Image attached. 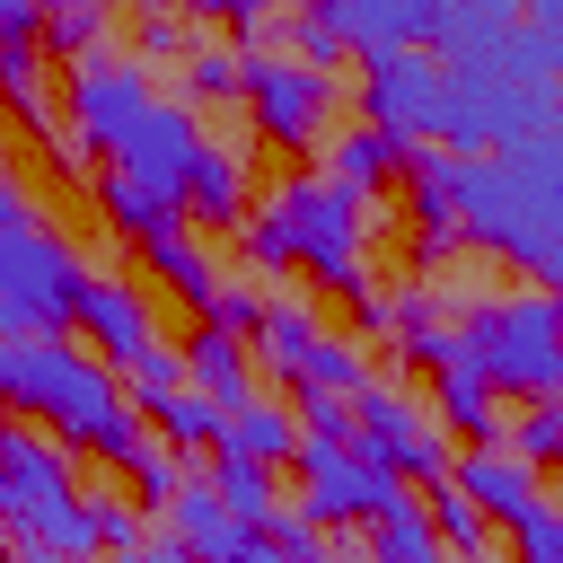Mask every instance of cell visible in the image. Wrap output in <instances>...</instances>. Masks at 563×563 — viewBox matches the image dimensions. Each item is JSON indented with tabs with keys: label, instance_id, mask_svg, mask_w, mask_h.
<instances>
[{
	"label": "cell",
	"instance_id": "6da1fadb",
	"mask_svg": "<svg viewBox=\"0 0 563 563\" xmlns=\"http://www.w3.org/2000/svg\"><path fill=\"white\" fill-rule=\"evenodd\" d=\"M554 70H563V35L528 26V18L501 44H484L466 62H440V132L431 141L449 158H493V150H510L528 132H554L563 123Z\"/></svg>",
	"mask_w": 563,
	"mask_h": 563
},
{
	"label": "cell",
	"instance_id": "7a4b0ae2",
	"mask_svg": "<svg viewBox=\"0 0 563 563\" xmlns=\"http://www.w3.org/2000/svg\"><path fill=\"white\" fill-rule=\"evenodd\" d=\"M449 194H457V238L493 246L537 290L563 273V123L493 158H449Z\"/></svg>",
	"mask_w": 563,
	"mask_h": 563
},
{
	"label": "cell",
	"instance_id": "3957f363",
	"mask_svg": "<svg viewBox=\"0 0 563 563\" xmlns=\"http://www.w3.org/2000/svg\"><path fill=\"white\" fill-rule=\"evenodd\" d=\"M0 405L9 413H35L62 449L106 457L114 475L150 440L141 413H132V396H123V378L97 352H79L70 334H0Z\"/></svg>",
	"mask_w": 563,
	"mask_h": 563
},
{
	"label": "cell",
	"instance_id": "277c9868",
	"mask_svg": "<svg viewBox=\"0 0 563 563\" xmlns=\"http://www.w3.org/2000/svg\"><path fill=\"white\" fill-rule=\"evenodd\" d=\"M361 211H369V202H352L343 185H325V176H290V185L246 220V264H264V273L299 264V273L325 282L334 299H361V290H369V264H361Z\"/></svg>",
	"mask_w": 563,
	"mask_h": 563
},
{
	"label": "cell",
	"instance_id": "5b68a950",
	"mask_svg": "<svg viewBox=\"0 0 563 563\" xmlns=\"http://www.w3.org/2000/svg\"><path fill=\"white\" fill-rule=\"evenodd\" d=\"M0 537L26 545V554H97L88 493H79L70 449L53 431L0 422Z\"/></svg>",
	"mask_w": 563,
	"mask_h": 563
},
{
	"label": "cell",
	"instance_id": "8992f818",
	"mask_svg": "<svg viewBox=\"0 0 563 563\" xmlns=\"http://www.w3.org/2000/svg\"><path fill=\"white\" fill-rule=\"evenodd\" d=\"M457 361H466L493 396H554V378H563L554 299H545V290L466 299V308H457Z\"/></svg>",
	"mask_w": 563,
	"mask_h": 563
},
{
	"label": "cell",
	"instance_id": "52a82bcc",
	"mask_svg": "<svg viewBox=\"0 0 563 563\" xmlns=\"http://www.w3.org/2000/svg\"><path fill=\"white\" fill-rule=\"evenodd\" d=\"M88 282H97V273H88L44 220L0 229V334H70Z\"/></svg>",
	"mask_w": 563,
	"mask_h": 563
},
{
	"label": "cell",
	"instance_id": "ba28073f",
	"mask_svg": "<svg viewBox=\"0 0 563 563\" xmlns=\"http://www.w3.org/2000/svg\"><path fill=\"white\" fill-rule=\"evenodd\" d=\"M290 457H299V475H308L299 510H308L317 528H369L378 510H396V501H405V484H396L378 457H361L352 440H299Z\"/></svg>",
	"mask_w": 563,
	"mask_h": 563
},
{
	"label": "cell",
	"instance_id": "9c48e42d",
	"mask_svg": "<svg viewBox=\"0 0 563 563\" xmlns=\"http://www.w3.org/2000/svg\"><path fill=\"white\" fill-rule=\"evenodd\" d=\"M352 449L378 457L396 484H440V475H449L440 422H431L413 396H396V387H361V396H352Z\"/></svg>",
	"mask_w": 563,
	"mask_h": 563
},
{
	"label": "cell",
	"instance_id": "30bf717a",
	"mask_svg": "<svg viewBox=\"0 0 563 563\" xmlns=\"http://www.w3.org/2000/svg\"><path fill=\"white\" fill-rule=\"evenodd\" d=\"M361 123L387 132L396 150H422L440 132V62L422 44H396L361 70Z\"/></svg>",
	"mask_w": 563,
	"mask_h": 563
},
{
	"label": "cell",
	"instance_id": "8fae6325",
	"mask_svg": "<svg viewBox=\"0 0 563 563\" xmlns=\"http://www.w3.org/2000/svg\"><path fill=\"white\" fill-rule=\"evenodd\" d=\"M238 97H246L255 132L282 141V150H308V141L325 132V114H334V79H325V70H299V62H282V53H246Z\"/></svg>",
	"mask_w": 563,
	"mask_h": 563
},
{
	"label": "cell",
	"instance_id": "7c38bea8",
	"mask_svg": "<svg viewBox=\"0 0 563 563\" xmlns=\"http://www.w3.org/2000/svg\"><path fill=\"white\" fill-rule=\"evenodd\" d=\"M158 106V79L141 70V62H114V53H88V62H70V150H106L114 158V141L141 123Z\"/></svg>",
	"mask_w": 563,
	"mask_h": 563
},
{
	"label": "cell",
	"instance_id": "4fadbf2b",
	"mask_svg": "<svg viewBox=\"0 0 563 563\" xmlns=\"http://www.w3.org/2000/svg\"><path fill=\"white\" fill-rule=\"evenodd\" d=\"M194 150H202V114L158 88V106L114 141V176H132L141 194H158V202L185 211V167H194Z\"/></svg>",
	"mask_w": 563,
	"mask_h": 563
},
{
	"label": "cell",
	"instance_id": "5bb4252c",
	"mask_svg": "<svg viewBox=\"0 0 563 563\" xmlns=\"http://www.w3.org/2000/svg\"><path fill=\"white\" fill-rule=\"evenodd\" d=\"M519 26V0H405V35L431 62H466Z\"/></svg>",
	"mask_w": 563,
	"mask_h": 563
},
{
	"label": "cell",
	"instance_id": "9a60e30c",
	"mask_svg": "<svg viewBox=\"0 0 563 563\" xmlns=\"http://www.w3.org/2000/svg\"><path fill=\"white\" fill-rule=\"evenodd\" d=\"M167 528H176V545H185L194 563H255V554H264V537H255L246 519H229L202 475H185V493L167 501Z\"/></svg>",
	"mask_w": 563,
	"mask_h": 563
},
{
	"label": "cell",
	"instance_id": "2e32d148",
	"mask_svg": "<svg viewBox=\"0 0 563 563\" xmlns=\"http://www.w3.org/2000/svg\"><path fill=\"white\" fill-rule=\"evenodd\" d=\"M79 334L97 343L106 369H132V361L158 343V325H150V308H141L132 282H88V299H79Z\"/></svg>",
	"mask_w": 563,
	"mask_h": 563
},
{
	"label": "cell",
	"instance_id": "e0dca14e",
	"mask_svg": "<svg viewBox=\"0 0 563 563\" xmlns=\"http://www.w3.org/2000/svg\"><path fill=\"white\" fill-rule=\"evenodd\" d=\"M405 202H413V229H422V264H440L457 246V194H449V150H405Z\"/></svg>",
	"mask_w": 563,
	"mask_h": 563
},
{
	"label": "cell",
	"instance_id": "ac0fdd59",
	"mask_svg": "<svg viewBox=\"0 0 563 563\" xmlns=\"http://www.w3.org/2000/svg\"><path fill=\"white\" fill-rule=\"evenodd\" d=\"M449 484H457L484 519H519V510L537 501V466H519L510 449H466V457H449Z\"/></svg>",
	"mask_w": 563,
	"mask_h": 563
},
{
	"label": "cell",
	"instance_id": "d6986e66",
	"mask_svg": "<svg viewBox=\"0 0 563 563\" xmlns=\"http://www.w3.org/2000/svg\"><path fill=\"white\" fill-rule=\"evenodd\" d=\"M176 361H185V387H194V396H211L220 413L255 396V369H246V343H238V334H220V325H194V343H185Z\"/></svg>",
	"mask_w": 563,
	"mask_h": 563
},
{
	"label": "cell",
	"instance_id": "ffe728a7",
	"mask_svg": "<svg viewBox=\"0 0 563 563\" xmlns=\"http://www.w3.org/2000/svg\"><path fill=\"white\" fill-rule=\"evenodd\" d=\"M185 211L211 220V229H238V220H246V167H238V150H220L211 132H202V150H194V167H185Z\"/></svg>",
	"mask_w": 563,
	"mask_h": 563
},
{
	"label": "cell",
	"instance_id": "44dd1931",
	"mask_svg": "<svg viewBox=\"0 0 563 563\" xmlns=\"http://www.w3.org/2000/svg\"><path fill=\"white\" fill-rule=\"evenodd\" d=\"M220 457H255V466H282L290 449H299V422L282 413V405H264V396H246V405H229L220 413V440H211Z\"/></svg>",
	"mask_w": 563,
	"mask_h": 563
},
{
	"label": "cell",
	"instance_id": "7402d4cb",
	"mask_svg": "<svg viewBox=\"0 0 563 563\" xmlns=\"http://www.w3.org/2000/svg\"><path fill=\"white\" fill-rule=\"evenodd\" d=\"M325 26H334V44L343 53H361V62H378V53H396V44H413L405 35V0H308Z\"/></svg>",
	"mask_w": 563,
	"mask_h": 563
},
{
	"label": "cell",
	"instance_id": "603a6c76",
	"mask_svg": "<svg viewBox=\"0 0 563 563\" xmlns=\"http://www.w3.org/2000/svg\"><path fill=\"white\" fill-rule=\"evenodd\" d=\"M396 167H405V150L387 141V132H343V141H325V185H343L352 202H369L378 185H396Z\"/></svg>",
	"mask_w": 563,
	"mask_h": 563
},
{
	"label": "cell",
	"instance_id": "cb8c5ba5",
	"mask_svg": "<svg viewBox=\"0 0 563 563\" xmlns=\"http://www.w3.org/2000/svg\"><path fill=\"white\" fill-rule=\"evenodd\" d=\"M246 352H255V361H264L282 387H299V378H308V352H317V317H308V308H282V299H264V317H255Z\"/></svg>",
	"mask_w": 563,
	"mask_h": 563
},
{
	"label": "cell",
	"instance_id": "d4e9b609",
	"mask_svg": "<svg viewBox=\"0 0 563 563\" xmlns=\"http://www.w3.org/2000/svg\"><path fill=\"white\" fill-rule=\"evenodd\" d=\"M431 405H440L431 422L466 431L475 449H501V422H493V387H484V378H475L466 361H440V369H431Z\"/></svg>",
	"mask_w": 563,
	"mask_h": 563
},
{
	"label": "cell",
	"instance_id": "484cf974",
	"mask_svg": "<svg viewBox=\"0 0 563 563\" xmlns=\"http://www.w3.org/2000/svg\"><path fill=\"white\" fill-rule=\"evenodd\" d=\"M141 264L202 317L211 308V290H220V273H211V255H202V238H185V229H158V238H141Z\"/></svg>",
	"mask_w": 563,
	"mask_h": 563
},
{
	"label": "cell",
	"instance_id": "4316f807",
	"mask_svg": "<svg viewBox=\"0 0 563 563\" xmlns=\"http://www.w3.org/2000/svg\"><path fill=\"white\" fill-rule=\"evenodd\" d=\"M202 484H211V501H220L229 519H246L255 537H264V519L282 510V493H273V466H255V457H220V449H211Z\"/></svg>",
	"mask_w": 563,
	"mask_h": 563
},
{
	"label": "cell",
	"instance_id": "83f0119b",
	"mask_svg": "<svg viewBox=\"0 0 563 563\" xmlns=\"http://www.w3.org/2000/svg\"><path fill=\"white\" fill-rule=\"evenodd\" d=\"M422 519H431L440 554H466V563H475V554H493V519H484V510H475V501H466V493H457L449 475H440V484L422 493Z\"/></svg>",
	"mask_w": 563,
	"mask_h": 563
},
{
	"label": "cell",
	"instance_id": "f1b7e54d",
	"mask_svg": "<svg viewBox=\"0 0 563 563\" xmlns=\"http://www.w3.org/2000/svg\"><path fill=\"white\" fill-rule=\"evenodd\" d=\"M361 563H440V537H431V519H422L413 493L369 519V554H361Z\"/></svg>",
	"mask_w": 563,
	"mask_h": 563
},
{
	"label": "cell",
	"instance_id": "f546056e",
	"mask_svg": "<svg viewBox=\"0 0 563 563\" xmlns=\"http://www.w3.org/2000/svg\"><path fill=\"white\" fill-rule=\"evenodd\" d=\"M97 211H106L123 238H158V229H185V211H176V202L141 194V185H132V176H114V167L97 176Z\"/></svg>",
	"mask_w": 563,
	"mask_h": 563
},
{
	"label": "cell",
	"instance_id": "4dcf8cb0",
	"mask_svg": "<svg viewBox=\"0 0 563 563\" xmlns=\"http://www.w3.org/2000/svg\"><path fill=\"white\" fill-rule=\"evenodd\" d=\"M141 422H158V440H167L176 457H194V449H211V440H220V405H211V396H194V387H176V396L141 405Z\"/></svg>",
	"mask_w": 563,
	"mask_h": 563
},
{
	"label": "cell",
	"instance_id": "1f68e13d",
	"mask_svg": "<svg viewBox=\"0 0 563 563\" xmlns=\"http://www.w3.org/2000/svg\"><path fill=\"white\" fill-rule=\"evenodd\" d=\"M123 484H132V501H141V510H167V501L185 493V457H176L167 440H141V449L123 457Z\"/></svg>",
	"mask_w": 563,
	"mask_h": 563
},
{
	"label": "cell",
	"instance_id": "d6a6232c",
	"mask_svg": "<svg viewBox=\"0 0 563 563\" xmlns=\"http://www.w3.org/2000/svg\"><path fill=\"white\" fill-rule=\"evenodd\" d=\"M238 70H246V53L202 35V44L185 53V106H194V97H211V106H220V97H238Z\"/></svg>",
	"mask_w": 563,
	"mask_h": 563
},
{
	"label": "cell",
	"instance_id": "836d02e7",
	"mask_svg": "<svg viewBox=\"0 0 563 563\" xmlns=\"http://www.w3.org/2000/svg\"><path fill=\"white\" fill-rule=\"evenodd\" d=\"M282 62H299V70H334V62H352V53L334 44V26H325L317 9H290V18H282Z\"/></svg>",
	"mask_w": 563,
	"mask_h": 563
},
{
	"label": "cell",
	"instance_id": "e575fe53",
	"mask_svg": "<svg viewBox=\"0 0 563 563\" xmlns=\"http://www.w3.org/2000/svg\"><path fill=\"white\" fill-rule=\"evenodd\" d=\"M97 35H106V9H44V26H35V44L62 53V62H88Z\"/></svg>",
	"mask_w": 563,
	"mask_h": 563
},
{
	"label": "cell",
	"instance_id": "d590c367",
	"mask_svg": "<svg viewBox=\"0 0 563 563\" xmlns=\"http://www.w3.org/2000/svg\"><path fill=\"white\" fill-rule=\"evenodd\" d=\"M554 449H563V405H554V396H528V413L510 422V457H519V466H545Z\"/></svg>",
	"mask_w": 563,
	"mask_h": 563
},
{
	"label": "cell",
	"instance_id": "8d00e7d4",
	"mask_svg": "<svg viewBox=\"0 0 563 563\" xmlns=\"http://www.w3.org/2000/svg\"><path fill=\"white\" fill-rule=\"evenodd\" d=\"M290 422H299V440H352V396L290 387Z\"/></svg>",
	"mask_w": 563,
	"mask_h": 563
},
{
	"label": "cell",
	"instance_id": "74e56055",
	"mask_svg": "<svg viewBox=\"0 0 563 563\" xmlns=\"http://www.w3.org/2000/svg\"><path fill=\"white\" fill-rule=\"evenodd\" d=\"M88 537H97V554H132L141 545V510L123 493H88Z\"/></svg>",
	"mask_w": 563,
	"mask_h": 563
},
{
	"label": "cell",
	"instance_id": "f35d334b",
	"mask_svg": "<svg viewBox=\"0 0 563 563\" xmlns=\"http://www.w3.org/2000/svg\"><path fill=\"white\" fill-rule=\"evenodd\" d=\"M510 537H519V563H563V519H554V501L537 493L519 519H501Z\"/></svg>",
	"mask_w": 563,
	"mask_h": 563
},
{
	"label": "cell",
	"instance_id": "ab89813d",
	"mask_svg": "<svg viewBox=\"0 0 563 563\" xmlns=\"http://www.w3.org/2000/svg\"><path fill=\"white\" fill-rule=\"evenodd\" d=\"M114 378H123V387H132L141 405H158V396H176V387H185V361H176L167 343H150V352H141L132 369H114Z\"/></svg>",
	"mask_w": 563,
	"mask_h": 563
},
{
	"label": "cell",
	"instance_id": "60d3db41",
	"mask_svg": "<svg viewBox=\"0 0 563 563\" xmlns=\"http://www.w3.org/2000/svg\"><path fill=\"white\" fill-rule=\"evenodd\" d=\"M264 545H273L282 563H317V554H325V545H317V519H308L299 501H282V510L264 519Z\"/></svg>",
	"mask_w": 563,
	"mask_h": 563
},
{
	"label": "cell",
	"instance_id": "b9f144b4",
	"mask_svg": "<svg viewBox=\"0 0 563 563\" xmlns=\"http://www.w3.org/2000/svg\"><path fill=\"white\" fill-rule=\"evenodd\" d=\"M255 317H264V290H246V282H220L211 290V308H202V325H220V334H255Z\"/></svg>",
	"mask_w": 563,
	"mask_h": 563
},
{
	"label": "cell",
	"instance_id": "7bdbcfd3",
	"mask_svg": "<svg viewBox=\"0 0 563 563\" xmlns=\"http://www.w3.org/2000/svg\"><path fill=\"white\" fill-rule=\"evenodd\" d=\"M176 9L220 18V26H238V35H264V9H273V0H176Z\"/></svg>",
	"mask_w": 563,
	"mask_h": 563
},
{
	"label": "cell",
	"instance_id": "ee69618b",
	"mask_svg": "<svg viewBox=\"0 0 563 563\" xmlns=\"http://www.w3.org/2000/svg\"><path fill=\"white\" fill-rule=\"evenodd\" d=\"M194 44H202V35H185L176 18H150V26H141V70H150V62H176V53H194Z\"/></svg>",
	"mask_w": 563,
	"mask_h": 563
},
{
	"label": "cell",
	"instance_id": "f6af8a7d",
	"mask_svg": "<svg viewBox=\"0 0 563 563\" xmlns=\"http://www.w3.org/2000/svg\"><path fill=\"white\" fill-rule=\"evenodd\" d=\"M26 220H35V194H26V176L0 158V229H26Z\"/></svg>",
	"mask_w": 563,
	"mask_h": 563
},
{
	"label": "cell",
	"instance_id": "bcb514c9",
	"mask_svg": "<svg viewBox=\"0 0 563 563\" xmlns=\"http://www.w3.org/2000/svg\"><path fill=\"white\" fill-rule=\"evenodd\" d=\"M35 26H44L35 0H0V53H9V44H35Z\"/></svg>",
	"mask_w": 563,
	"mask_h": 563
},
{
	"label": "cell",
	"instance_id": "7dc6e473",
	"mask_svg": "<svg viewBox=\"0 0 563 563\" xmlns=\"http://www.w3.org/2000/svg\"><path fill=\"white\" fill-rule=\"evenodd\" d=\"M123 563H194V554H185V545H176V537H141V545H132V554H123Z\"/></svg>",
	"mask_w": 563,
	"mask_h": 563
},
{
	"label": "cell",
	"instance_id": "c3c4849f",
	"mask_svg": "<svg viewBox=\"0 0 563 563\" xmlns=\"http://www.w3.org/2000/svg\"><path fill=\"white\" fill-rule=\"evenodd\" d=\"M519 18H528V26H554V18H563V0H519Z\"/></svg>",
	"mask_w": 563,
	"mask_h": 563
},
{
	"label": "cell",
	"instance_id": "681fc988",
	"mask_svg": "<svg viewBox=\"0 0 563 563\" xmlns=\"http://www.w3.org/2000/svg\"><path fill=\"white\" fill-rule=\"evenodd\" d=\"M35 9H106V0H35Z\"/></svg>",
	"mask_w": 563,
	"mask_h": 563
},
{
	"label": "cell",
	"instance_id": "f907efd6",
	"mask_svg": "<svg viewBox=\"0 0 563 563\" xmlns=\"http://www.w3.org/2000/svg\"><path fill=\"white\" fill-rule=\"evenodd\" d=\"M317 563H352V554H317Z\"/></svg>",
	"mask_w": 563,
	"mask_h": 563
}]
</instances>
